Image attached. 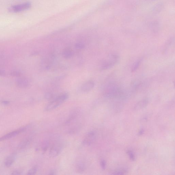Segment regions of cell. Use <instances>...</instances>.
I'll list each match as a JSON object with an SVG mask.
<instances>
[{"label": "cell", "mask_w": 175, "mask_h": 175, "mask_svg": "<svg viewBox=\"0 0 175 175\" xmlns=\"http://www.w3.org/2000/svg\"><path fill=\"white\" fill-rule=\"evenodd\" d=\"M55 173L56 172H55V171H54V170H52L50 172L49 174L51 175H54L55 174Z\"/></svg>", "instance_id": "obj_23"}, {"label": "cell", "mask_w": 175, "mask_h": 175, "mask_svg": "<svg viewBox=\"0 0 175 175\" xmlns=\"http://www.w3.org/2000/svg\"><path fill=\"white\" fill-rule=\"evenodd\" d=\"M16 154L13 153L9 155L8 157L5 159V166L9 167L12 165L16 160Z\"/></svg>", "instance_id": "obj_9"}, {"label": "cell", "mask_w": 175, "mask_h": 175, "mask_svg": "<svg viewBox=\"0 0 175 175\" xmlns=\"http://www.w3.org/2000/svg\"><path fill=\"white\" fill-rule=\"evenodd\" d=\"M26 128L25 127L22 128H21L16 130L14 131L11 132L0 138V141L7 140L12 137L16 136V135L19 134L20 133L25 130Z\"/></svg>", "instance_id": "obj_7"}, {"label": "cell", "mask_w": 175, "mask_h": 175, "mask_svg": "<svg viewBox=\"0 0 175 175\" xmlns=\"http://www.w3.org/2000/svg\"><path fill=\"white\" fill-rule=\"evenodd\" d=\"M95 86V83L93 81L89 80L85 82L81 86V89L84 93L89 92L93 89Z\"/></svg>", "instance_id": "obj_8"}, {"label": "cell", "mask_w": 175, "mask_h": 175, "mask_svg": "<svg viewBox=\"0 0 175 175\" xmlns=\"http://www.w3.org/2000/svg\"><path fill=\"white\" fill-rule=\"evenodd\" d=\"M163 5L161 4H159L154 8L153 10L155 13L159 12V11H161L162 8H163Z\"/></svg>", "instance_id": "obj_17"}, {"label": "cell", "mask_w": 175, "mask_h": 175, "mask_svg": "<svg viewBox=\"0 0 175 175\" xmlns=\"http://www.w3.org/2000/svg\"><path fill=\"white\" fill-rule=\"evenodd\" d=\"M11 174L14 175H20L21 174V172H19V171L17 170H15L13 171Z\"/></svg>", "instance_id": "obj_21"}, {"label": "cell", "mask_w": 175, "mask_h": 175, "mask_svg": "<svg viewBox=\"0 0 175 175\" xmlns=\"http://www.w3.org/2000/svg\"><path fill=\"white\" fill-rule=\"evenodd\" d=\"M50 146V143L48 141H45L42 145V150L43 152H45L48 150Z\"/></svg>", "instance_id": "obj_14"}, {"label": "cell", "mask_w": 175, "mask_h": 175, "mask_svg": "<svg viewBox=\"0 0 175 175\" xmlns=\"http://www.w3.org/2000/svg\"><path fill=\"white\" fill-rule=\"evenodd\" d=\"M100 165L102 168L103 170H105L106 168V163L104 160L101 161L100 162Z\"/></svg>", "instance_id": "obj_20"}, {"label": "cell", "mask_w": 175, "mask_h": 175, "mask_svg": "<svg viewBox=\"0 0 175 175\" xmlns=\"http://www.w3.org/2000/svg\"><path fill=\"white\" fill-rule=\"evenodd\" d=\"M31 139H26V140H24L23 141V142L21 143L19 145L20 147H24L27 146L28 144H29L31 142Z\"/></svg>", "instance_id": "obj_16"}, {"label": "cell", "mask_w": 175, "mask_h": 175, "mask_svg": "<svg viewBox=\"0 0 175 175\" xmlns=\"http://www.w3.org/2000/svg\"><path fill=\"white\" fill-rule=\"evenodd\" d=\"M128 153L129 156L130 157L132 161H135V157L133 153L130 151H128Z\"/></svg>", "instance_id": "obj_19"}, {"label": "cell", "mask_w": 175, "mask_h": 175, "mask_svg": "<svg viewBox=\"0 0 175 175\" xmlns=\"http://www.w3.org/2000/svg\"><path fill=\"white\" fill-rule=\"evenodd\" d=\"M76 168L77 172L78 173H83L86 168L85 163L82 161L79 162L76 164Z\"/></svg>", "instance_id": "obj_10"}, {"label": "cell", "mask_w": 175, "mask_h": 175, "mask_svg": "<svg viewBox=\"0 0 175 175\" xmlns=\"http://www.w3.org/2000/svg\"><path fill=\"white\" fill-rule=\"evenodd\" d=\"M37 170V168L36 167H33L30 169L27 173L28 175H34L36 174Z\"/></svg>", "instance_id": "obj_18"}, {"label": "cell", "mask_w": 175, "mask_h": 175, "mask_svg": "<svg viewBox=\"0 0 175 175\" xmlns=\"http://www.w3.org/2000/svg\"><path fill=\"white\" fill-rule=\"evenodd\" d=\"M73 51L70 48L64 49L62 52V56L65 59H68L72 57L73 55Z\"/></svg>", "instance_id": "obj_11"}, {"label": "cell", "mask_w": 175, "mask_h": 175, "mask_svg": "<svg viewBox=\"0 0 175 175\" xmlns=\"http://www.w3.org/2000/svg\"><path fill=\"white\" fill-rule=\"evenodd\" d=\"M11 74L12 75H14V76H19L20 75V73L17 72L16 71H14V72L11 73Z\"/></svg>", "instance_id": "obj_22"}, {"label": "cell", "mask_w": 175, "mask_h": 175, "mask_svg": "<svg viewBox=\"0 0 175 175\" xmlns=\"http://www.w3.org/2000/svg\"><path fill=\"white\" fill-rule=\"evenodd\" d=\"M63 148L62 144L59 141H56L50 146L49 154L52 157L57 156L61 153Z\"/></svg>", "instance_id": "obj_4"}, {"label": "cell", "mask_w": 175, "mask_h": 175, "mask_svg": "<svg viewBox=\"0 0 175 175\" xmlns=\"http://www.w3.org/2000/svg\"><path fill=\"white\" fill-rule=\"evenodd\" d=\"M69 95L67 93H62L53 99L47 105L45 110L49 111L57 108L69 98Z\"/></svg>", "instance_id": "obj_2"}, {"label": "cell", "mask_w": 175, "mask_h": 175, "mask_svg": "<svg viewBox=\"0 0 175 175\" xmlns=\"http://www.w3.org/2000/svg\"><path fill=\"white\" fill-rule=\"evenodd\" d=\"M96 138V133L95 131L89 132L84 137L82 141L83 144L86 146H90L95 141Z\"/></svg>", "instance_id": "obj_6"}, {"label": "cell", "mask_w": 175, "mask_h": 175, "mask_svg": "<svg viewBox=\"0 0 175 175\" xmlns=\"http://www.w3.org/2000/svg\"><path fill=\"white\" fill-rule=\"evenodd\" d=\"M18 85L20 87L25 88L27 87L29 84V82L27 80L24 79H21L17 81Z\"/></svg>", "instance_id": "obj_12"}, {"label": "cell", "mask_w": 175, "mask_h": 175, "mask_svg": "<svg viewBox=\"0 0 175 175\" xmlns=\"http://www.w3.org/2000/svg\"><path fill=\"white\" fill-rule=\"evenodd\" d=\"M142 62V59H140L137 60L136 62H135L133 64L132 67V72H135V71H136L138 69L139 67H140L141 63Z\"/></svg>", "instance_id": "obj_13"}, {"label": "cell", "mask_w": 175, "mask_h": 175, "mask_svg": "<svg viewBox=\"0 0 175 175\" xmlns=\"http://www.w3.org/2000/svg\"><path fill=\"white\" fill-rule=\"evenodd\" d=\"M31 3L29 2H26L22 3L13 5L9 8L11 12L18 13L28 10L31 7Z\"/></svg>", "instance_id": "obj_5"}, {"label": "cell", "mask_w": 175, "mask_h": 175, "mask_svg": "<svg viewBox=\"0 0 175 175\" xmlns=\"http://www.w3.org/2000/svg\"><path fill=\"white\" fill-rule=\"evenodd\" d=\"M3 104L7 105L8 104H9V102L8 101H4L3 102Z\"/></svg>", "instance_id": "obj_24"}, {"label": "cell", "mask_w": 175, "mask_h": 175, "mask_svg": "<svg viewBox=\"0 0 175 175\" xmlns=\"http://www.w3.org/2000/svg\"><path fill=\"white\" fill-rule=\"evenodd\" d=\"M85 45L82 43L79 42L75 45V47L77 49L82 50L85 48Z\"/></svg>", "instance_id": "obj_15"}, {"label": "cell", "mask_w": 175, "mask_h": 175, "mask_svg": "<svg viewBox=\"0 0 175 175\" xmlns=\"http://www.w3.org/2000/svg\"><path fill=\"white\" fill-rule=\"evenodd\" d=\"M82 116L80 112L75 111L72 113L65 123L67 132L69 134L78 132L82 128Z\"/></svg>", "instance_id": "obj_1"}, {"label": "cell", "mask_w": 175, "mask_h": 175, "mask_svg": "<svg viewBox=\"0 0 175 175\" xmlns=\"http://www.w3.org/2000/svg\"><path fill=\"white\" fill-rule=\"evenodd\" d=\"M119 56L116 54H111L108 58L103 61L101 63L100 69L105 70L110 68L114 66L119 61Z\"/></svg>", "instance_id": "obj_3"}]
</instances>
